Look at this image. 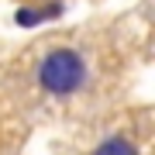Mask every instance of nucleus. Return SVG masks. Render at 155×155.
Listing matches in <instances>:
<instances>
[{"label":"nucleus","instance_id":"obj_2","mask_svg":"<svg viewBox=\"0 0 155 155\" xmlns=\"http://www.w3.org/2000/svg\"><path fill=\"white\" fill-rule=\"evenodd\" d=\"M59 14H62V4H52V7H24V11L14 14V21L21 24V28H31V24L48 21V17H59Z\"/></svg>","mask_w":155,"mask_h":155},{"label":"nucleus","instance_id":"obj_3","mask_svg":"<svg viewBox=\"0 0 155 155\" xmlns=\"http://www.w3.org/2000/svg\"><path fill=\"white\" fill-rule=\"evenodd\" d=\"M93 155H138V148H134L127 138H110V141H104Z\"/></svg>","mask_w":155,"mask_h":155},{"label":"nucleus","instance_id":"obj_1","mask_svg":"<svg viewBox=\"0 0 155 155\" xmlns=\"http://www.w3.org/2000/svg\"><path fill=\"white\" fill-rule=\"evenodd\" d=\"M38 83L48 93H72L83 83V59L72 48H59L52 55H45L41 69H38Z\"/></svg>","mask_w":155,"mask_h":155}]
</instances>
